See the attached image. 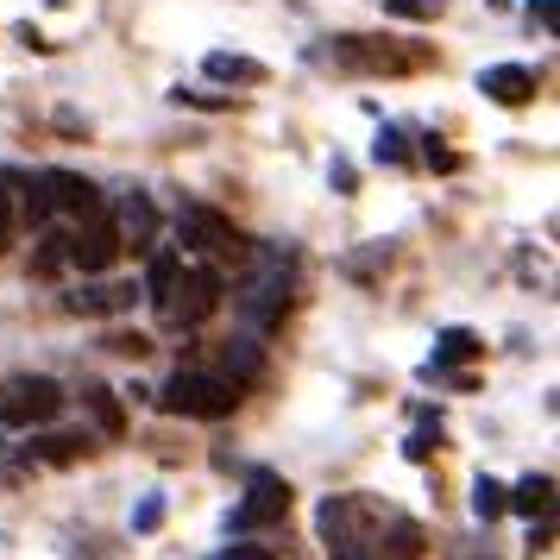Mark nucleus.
<instances>
[{
	"instance_id": "9",
	"label": "nucleus",
	"mask_w": 560,
	"mask_h": 560,
	"mask_svg": "<svg viewBox=\"0 0 560 560\" xmlns=\"http://www.w3.org/2000/svg\"><path fill=\"white\" fill-rule=\"evenodd\" d=\"M535 89H541V77L529 63H491V70H479V95H491L498 107H529Z\"/></svg>"
},
{
	"instance_id": "10",
	"label": "nucleus",
	"mask_w": 560,
	"mask_h": 560,
	"mask_svg": "<svg viewBox=\"0 0 560 560\" xmlns=\"http://www.w3.org/2000/svg\"><path fill=\"white\" fill-rule=\"evenodd\" d=\"M107 221H114V233H120V246H127V253H152V240H158V208L145 202L139 189H132V196H120Z\"/></svg>"
},
{
	"instance_id": "21",
	"label": "nucleus",
	"mask_w": 560,
	"mask_h": 560,
	"mask_svg": "<svg viewBox=\"0 0 560 560\" xmlns=\"http://www.w3.org/2000/svg\"><path fill=\"white\" fill-rule=\"evenodd\" d=\"M372 158H378V164H409L404 132H397V127H384V132H378V145H372Z\"/></svg>"
},
{
	"instance_id": "18",
	"label": "nucleus",
	"mask_w": 560,
	"mask_h": 560,
	"mask_svg": "<svg viewBox=\"0 0 560 560\" xmlns=\"http://www.w3.org/2000/svg\"><path fill=\"white\" fill-rule=\"evenodd\" d=\"M472 516H479V523H498V516H504V485L498 479L472 485Z\"/></svg>"
},
{
	"instance_id": "4",
	"label": "nucleus",
	"mask_w": 560,
	"mask_h": 560,
	"mask_svg": "<svg viewBox=\"0 0 560 560\" xmlns=\"http://www.w3.org/2000/svg\"><path fill=\"white\" fill-rule=\"evenodd\" d=\"M63 416V384L57 378H7L0 384V422L7 429H45Z\"/></svg>"
},
{
	"instance_id": "12",
	"label": "nucleus",
	"mask_w": 560,
	"mask_h": 560,
	"mask_svg": "<svg viewBox=\"0 0 560 560\" xmlns=\"http://www.w3.org/2000/svg\"><path fill=\"white\" fill-rule=\"evenodd\" d=\"M504 510H516V516H548L555 510V479L548 472H529V479L516 485V491H504Z\"/></svg>"
},
{
	"instance_id": "27",
	"label": "nucleus",
	"mask_w": 560,
	"mask_h": 560,
	"mask_svg": "<svg viewBox=\"0 0 560 560\" xmlns=\"http://www.w3.org/2000/svg\"><path fill=\"white\" fill-rule=\"evenodd\" d=\"M529 20L541 32H555V0H529Z\"/></svg>"
},
{
	"instance_id": "8",
	"label": "nucleus",
	"mask_w": 560,
	"mask_h": 560,
	"mask_svg": "<svg viewBox=\"0 0 560 560\" xmlns=\"http://www.w3.org/2000/svg\"><path fill=\"white\" fill-rule=\"evenodd\" d=\"M45 177V196H51V214H70V221H89V214H107L102 189L77 171H38Z\"/></svg>"
},
{
	"instance_id": "14",
	"label": "nucleus",
	"mask_w": 560,
	"mask_h": 560,
	"mask_svg": "<svg viewBox=\"0 0 560 560\" xmlns=\"http://www.w3.org/2000/svg\"><path fill=\"white\" fill-rule=\"evenodd\" d=\"M479 334H466V328H441V340H434V359H429V372H447V365H459V359H479Z\"/></svg>"
},
{
	"instance_id": "23",
	"label": "nucleus",
	"mask_w": 560,
	"mask_h": 560,
	"mask_svg": "<svg viewBox=\"0 0 560 560\" xmlns=\"http://www.w3.org/2000/svg\"><path fill=\"white\" fill-rule=\"evenodd\" d=\"M107 353H120V359H145V353H152V340H145V334H107Z\"/></svg>"
},
{
	"instance_id": "28",
	"label": "nucleus",
	"mask_w": 560,
	"mask_h": 560,
	"mask_svg": "<svg viewBox=\"0 0 560 560\" xmlns=\"http://www.w3.org/2000/svg\"><path fill=\"white\" fill-rule=\"evenodd\" d=\"M221 560H278V555H271V548H246V541H240V548H228Z\"/></svg>"
},
{
	"instance_id": "2",
	"label": "nucleus",
	"mask_w": 560,
	"mask_h": 560,
	"mask_svg": "<svg viewBox=\"0 0 560 560\" xmlns=\"http://www.w3.org/2000/svg\"><path fill=\"white\" fill-rule=\"evenodd\" d=\"M177 233H183V246H196V253L214 258V265H246V258H253V240L233 228L221 208L183 202L177 208Z\"/></svg>"
},
{
	"instance_id": "7",
	"label": "nucleus",
	"mask_w": 560,
	"mask_h": 560,
	"mask_svg": "<svg viewBox=\"0 0 560 560\" xmlns=\"http://www.w3.org/2000/svg\"><path fill=\"white\" fill-rule=\"evenodd\" d=\"M283 510H290V485H283L278 472H253L246 504L228 516V529H265V523H278Z\"/></svg>"
},
{
	"instance_id": "29",
	"label": "nucleus",
	"mask_w": 560,
	"mask_h": 560,
	"mask_svg": "<svg viewBox=\"0 0 560 560\" xmlns=\"http://www.w3.org/2000/svg\"><path fill=\"white\" fill-rule=\"evenodd\" d=\"M548 541H555V529H548V516H541V523L529 529V548H535V555H548Z\"/></svg>"
},
{
	"instance_id": "24",
	"label": "nucleus",
	"mask_w": 560,
	"mask_h": 560,
	"mask_svg": "<svg viewBox=\"0 0 560 560\" xmlns=\"http://www.w3.org/2000/svg\"><path fill=\"white\" fill-rule=\"evenodd\" d=\"M384 13H404V20H434L441 0H384Z\"/></svg>"
},
{
	"instance_id": "5",
	"label": "nucleus",
	"mask_w": 560,
	"mask_h": 560,
	"mask_svg": "<svg viewBox=\"0 0 560 560\" xmlns=\"http://www.w3.org/2000/svg\"><path fill=\"white\" fill-rule=\"evenodd\" d=\"M127 253L120 246V233H114V221L107 214H89V221H77V233L63 240V265H77L82 278H102V271H114V258Z\"/></svg>"
},
{
	"instance_id": "16",
	"label": "nucleus",
	"mask_w": 560,
	"mask_h": 560,
	"mask_svg": "<svg viewBox=\"0 0 560 560\" xmlns=\"http://www.w3.org/2000/svg\"><path fill=\"white\" fill-rule=\"evenodd\" d=\"M82 454H89V434H45V441H32L38 466H77Z\"/></svg>"
},
{
	"instance_id": "25",
	"label": "nucleus",
	"mask_w": 560,
	"mask_h": 560,
	"mask_svg": "<svg viewBox=\"0 0 560 560\" xmlns=\"http://www.w3.org/2000/svg\"><path fill=\"white\" fill-rule=\"evenodd\" d=\"M177 102H189V107H233V95H208V89H177Z\"/></svg>"
},
{
	"instance_id": "11",
	"label": "nucleus",
	"mask_w": 560,
	"mask_h": 560,
	"mask_svg": "<svg viewBox=\"0 0 560 560\" xmlns=\"http://www.w3.org/2000/svg\"><path fill=\"white\" fill-rule=\"evenodd\" d=\"M63 308L70 315H120V308H132V283H82L63 296Z\"/></svg>"
},
{
	"instance_id": "15",
	"label": "nucleus",
	"mask_w": 560,
	"mask_h": 560,
	"mask_svg": "<svg viewBox=\"0 0 560 560\" xmlns=\"http://www.w3.org/2000/svg\"><path fill=\"white\" fill-rule=\"evenodd\" d=\"M221 365H228L233 384H258L265 378V353H258L253 340H228V347H221Z\"/></svg>"
},
{
	"instance_id": "17",
	"label": "nucleus",
	"mask_w": 560,
	"mask_h": 560,
	"mask_svg": "<svg viewBox=\"0 0 560 560\" xmlns=\"http://www.w3.org/2000/svg\"><path fill=\"white\" fill-rule=\"evenodd\" d=\"M82 409L102 422V434H120V429H127V416H120V404H114V390H107V384H82Z\"/></svg>"
},
{
	"instance_id": "26",
	"label": "nucleus",
	"mask_w": 560,
	"mask_h": 560,
	"mask_svg": "<svg viewBox=\"0 0 560 560\" xmlns=\"http://www.w3.org/2000/svg\"><path fill=\"white\" fill-rule=\"evenodd\" d=\"M429 171H459V152H441V139H429Z\"/></svg>"
},
{
	"instance_id": "1",
	"label": "nucleus",
	"mask_w": 560,
	"mask_h": 560,
	"mask_svg": "<svg viewBox=\"0 0 560 560\" xmlns=\"http://www.w3.org/2000/svg\"><path fill=\"white\" fill-rule=\"evenodd\" d=\"M158 404L171 409V416H196V422H221V416H233L240 409V384L221 378V372H171V384L158 390Z\"/></svg>"
},
{
	"instance_id": "3",
	"label": "nucleus",
	"mask_w": 560,
	"mask_h": 560,
	"mask_svg": "<svg viewBox=\"0 0 560 560\" xmlns=\"http://www.w3.org/2000/svg\"><path fill=\"white\" fill-rule=\"evenodd\" d=\"M214 308H221V271L214 265H177L171 290L158 296V315L171 328H202Z\"/></svg>"
},
{
	"instance_id": "19",
	"label": "nucleus",
	"mask_w": 560,
	"mask_h": 560,
	"mask_svg": "<svg viewBox=\"0 0 560 560\" xmlns=\"http://www.w3.org/2000/svg\"><path fill=\"white\" fill-rule=\"evenodd\" d=\"M177 265H183L177 253H158V258H152V271H145V296H152V303L164 296V290H171V278H177Z\"/></svg>"
},
{
	"instance_id": "22",
	"label": "nucleus",
	"mask_w": 560,
	"mask_h": 560,
	"mask_svg": "<svg viewBox=\"0 0 560 560\" xmlns=\"http://www.w3.org/2000/svg\"><path fill=\"white\" fill-rule=\"evenodd\" d=\"M158 523H164V498H158V491H152V498H145V504L132 510V535H152Z\"/></svg>"
},
{
	"instance_id": "20",
	"label": "nucleus",
	"mask_w": 560,
	"mask_h": 560,
	"mask_svg": "<svg viewBox=\"0 0 560 560\" xmlns=\"http://www.w3.org/2000/svg\"><path fill=\"white\" fill-rule=\"evenodd\" d=\"M390 555L416 560V555H422V529H416V523H397V529H390Z\"/></svg>"
},
{
	"instance_id": "13",
	"label": "nucleus",
	"mask_w": 560,
	"mask_h": 560,
	"mask_svg": "<svg viewBox=\"0 0 560 560\" xmlns=\"http://www.w3.org/2000/svg\"><path fill=\"white\" fill-rule=\"evenodd\" d=\"M202 70L214 82H240V89H258V82H265V63H253V57H233V51H208Z\"/></svg>"
},
{
	"instance_id": "6",
	"label": "nucleus",
	"mask_w": 560,
	"mask_h": 560,
	"mask_svg": "<svg viewBox=\"0 0 560 560\" xmlns=\"http://www.w3.org/2000/svg\"><path fill=\"white\" fill-rule=\"evenodd\" d=\"M283 308H290V278H283V265H265V278L240 296V315L253 334H271L283 322Z\"/></svg>"
}]
</instances>
